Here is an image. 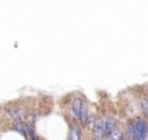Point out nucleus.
Masks as SVG:
<instances>
[{"mask_svg":"<svg viewBox=\"0 0 148 140\" xmlns=\"http://www.w3.org/2000/svg\"><path fill=\"white\" fill-rule=\"evenodd\" d=\"M79 131H78V128H75V127H74V128H72V131H70V136H69V138L70 139H79V138H81V136H79Z\"/></svg>","mask_w":148,"mask_h":140,"instance_id":"obj_8","label":"nucleus"},{"mask_svg":"<svg viewBox=\"0 0 148 140\" xmlns=\"http://www.w3.org/2000/svg\"><path fill=\"white\" fill-rule=\"evenodd\" d=\"M122 138H123V135H122V132H121V131L113 130L112 132L109 134V136H108L107 139H122Z\"/></svg>","mask_w":148,"mask_h":140,"instance_id":"obj_7","label":"nucleus"},{"mask_svg":"<svg viewBox=\"0 0 148 140\" xmlns=\"http://www.w3.org/2000/svg\"><path fill=\"white\" fill-rule=\"evenodd\" d=\"M8 113H9L10 117L14 118L16 121H21L23 117H25V112H23L22 109H20V108H12Z\"/></svg>","mask_w":148,"mask_h":140,"instance_id":"obj_4","label":"nucleus"},{"mask_svg":"<svg viewBox=\"0 0 148 140\" xmlns=\"http://www.w3.org/2000/svg\"><path fill=\"white\" fill-rule=\"evenodd\" d=\"M94 131H95V138L104 139V126H103V120L96 121V122L94 123Z\"/></svg>","mask_w":148,"mask_h":140,"instance_id":"obj_3","label":"nucleus"},{"mask_svg":"<svg viewBox=\"0 0 148 140\" xmlns=\"http://www.w3.org/2000/svg\"><path fill=\"white\" fill-rule=\"evenodd\" d=\"M13 128H14V130H17L20 134H22L23 136H27V130H26V127L22 125V122H21V121H16V122L13 123Z\"/></svg>","mask_w":148,"mask_h":140,"instance_id":"obj_6","label":"nucleus"},{"mask_svg":"<svg viewBox=\"0 0 148 140\" xmlns=\"http://www.w3.org/2000/svg\"><path fill=\"white\" fill-rule=\"evenodd\" d=\"M82 107H83V104H82V101H81V100H74V101H73L72 110H73V114L75 115L77 118H79V114H81Z\"/></svg>","mask_w":148,"mask_h":140,"instance_id":"obj_5","label":"nucleus"},{"mask_svg":"<svg viewBox=\"0 0 148 140\" xmlns=\"http://www.w3.org/2000/svg\"><path fill=\"white\" fill-rule=\"evenodd\" d=\"M127 135L131 139L144 140L148 136V123L144 120H138L134 123L129 125L127 127Z\"/></svg>","mask_w":148,"mask_h":140,"instance_id":"obj_1","label":"nucleus"},{"mask_svg":"<svg viewBox=\"0 0 148 140\" xmlns=\"http://www.w3.org/2000/svg\"><path fill=\"white\" fill-rule=\"evenodd\" d=\"M142 105V110H143V113L148 117V100H143V101L140 102Z\"/></svg>","mask_w":148,"mask_h":140,"instance_id":"obj_9","label":"nucleus"},{"mask_svg":"<svg viewBox=\"0 0 148 140\" xmlns=\"http://www.w3.org/2000/svg\"><path fill=\"white\" fill-rule=\"evenodd\" d=\"M103 126H104V138H108L109 136V134L112 132L113 130H114L116 127V121L114 118H105V120H103Z\"/></svg>","mask_w":148,"mask_h":140,"instance_id":"obj_2","label":"nucleus"}]
</instances>
